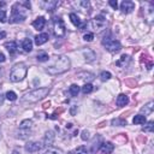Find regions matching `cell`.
I'll return each instance as SVG.
<instances>
[{
    "label": "cell",
    "instance_id": "6da1fadb",
    "mask_svg": "<svg viewBox=\"0 0 154 154\" xmlns=\"http://www.w3.org/2000/svg\"><path fill=\"white\" fill-rule=\"evenodd\" d=\"M69 69H70V59L65 55H58V57H54L53 64L46 69V72H48L52 76H55V75L64 74Z\"/></svg>",
    "mask_w": 154,
    "mask_h": 154
},
{
    "label": "cell",
    "instance_id": "7a4b0ae2",
    "mask_svg": "<svg viewBox=\"0 0 154 154\" xmlns=\"http://www.w3.org/2000/svg\"><path fill=\"white\" fill-rule=\"evenodd\" d=\"M48 93H49V88H38L27 93L23 97V100L28 102H36V101L42 100L45 97H47Z\"/></svg>",
    "mask_w": 154,
    "mask_h": 154
},
{
    "label": "cell",
    "instance_id": "3957f363",
    "mask_svg": "<svg viewBox=\"0 0 154 154\" xmlns=\"http://www.w3.org/2000/svg\"><path fill=\"white\" fill-rule=\"evenodd\" d=\"M27 71H28V69H27V66H25L23 63L16 64V65L12 68L11 72H10V80H11L12 82H19V81H22V80L25 77Z\"/></svg>",
    "mask_w": 154,
    "mask_h": 154
},
{
    "label": "cell",
    "instance_id": "277c9868",
    "mask_svg": "<svg viewBox=\"0 0 154 154\" xmlns=\"http://www.w3.org/2000/svg\"><path fill=\"white\" fill-rule=\"evenodd\" d=\"M53 33L57 38H63L65 35V25L61 18L54 17L53 18Z\"/></svg>",
    "mask_w": 154,
    "mask_h": 154
},
{
    "label": "cell",
    "instance_id": "5b68a950",
    "mask_svg": "<svg viewBox=\"0 0 154 154\" xmlns=\"http://www.w3.org/2000/svg\"><path fill=\"white\" fill-rule=\"evenodd\" d=\"M102 45H104V47H105L107 51H110V52H112V53H117V52H119L120 48H122L120 42L117 41V40L111 39V38H107V39L105 38V39L102 40Z\"/></svg>",
    "mask_w": 154,
    "mask_h": 154
},
{
    "label": "cell",
    "instance_id": "8992f818",
    "mask_svg": "<svg viewBox=\"0 0 154 154\" xmlns=\"http://www.w3.org/2000/svg\"><path fill=\"white\" fill-rule=\"evenodd\" d=\"M24 19H25V13L23 12V10H18L17 9V5H15L12 7L10 22L11 23H19V22H23Z\"/></svg>",
    "mask_w": 154,
    "mask_h": 154
},
{
    "label": "cell",
    "instance_id": "52a82bcc",
    "mask_svg": "<svg viewBox=\"0 0 154 154\" xmlns=\"http://www.w3.org/2000/svg\"><path fill=\"white\" fill-rule=\"evenodd\" d=\"M91 27H93V29L97 30V32H99V30L104 29V28L106 27V18H105L102 15L97 16L93 21H91Z\"/></svg>",
    "mask_w": 154,
    "mask_h": 154
},
{
    "label": "cell",
    "instance_id": "ba28073f",
    "mask_svg": "<svg viewBox=\"0 0 154 154\" xmlns=\"http://www.w3.org/2000/svg\"><path fill=\"white\" fill-rule=\"evenodd\" d=\"M42 147H43V144H42V143H40V142H36V141H30V142H28V143L25 144L24 149H25L28 153H36V152H39Z\"/></svg>",
    "mask_w": 154,
    "mask_h": 154
},
{
    "label": "cell",
    "instance_id": "9c48e42d",
    "mask_svg": "<svg viewBox=\"0 0 154 154\" xmlns=\"http://www.w3.org/2000/svg\"><path fill=\"white\" fill-rule=\"evenodd\" d=\"M120 10L123 13H130L135 10V3L130 1V0H124L120 4Z\"/></svg>",
    "mask_w": 154,
    "mask_h": 154
},
{
    "label": "cell",
    "instance_id": "30bf717a",
    "mask_svg": "<svg viewBox=\"0 0 154 154\" xmlns=\"http://www.w3.org/2000/svg\"><path fill=\"white\" fill-rule=\"evenodd\" d=\"M48 39H49V35H48L47 33L39 34V35H36V36H35V43H36L38 46H41V45L46 43V42L48 41Z\"/></svg>",
    "mask_w": 154,
    "mask_h": 154
},
{
    "label": "cell",
    "instance_id": "8fae6325",
    "mask_svg": "<svg viewBox=\"0 0 154 154\" xmlns=\"http://www.w3.org/2000/svg\"><path fill=\"white\" fill-rule=\"evenodd\" d=\"M100 149H101V152H102V153H105V154H110V153H112V152H113V149H114V144H113V143H111V142H104V143H101Z\"/></svg>",
    "mask_w": 154,
    "mask_h": 154
},
{
    "label": "cell",
    "instance_id": "7c38bea8",
    "mask_svg": "<svg viewBox=\"0 0 154 154\" xmlns=\"http://www.w3.org/2000/svg\"><path fill=\"white\" fill-rule=\"evenodd\" d=\"M45 24H46L45 17H38V18L33 22V27H34L35 29H38V30H42L43 27H45Z\"/></svg>",
    "mask_w": 154,
    "mask_h": 154
},
{
    "label": "cell",
    "instance_id": "4fadbf2b",
    "mask_svg": "<svg viewBox=\"0 0 154 154\" xmlns=\"http://www.w3.org/2000/svg\"><path fill=\"white\" fill-rule=\"evenodd\" d=\"M116 102H117V105H118L119 107H123V106L128 105V102H129V98H128L125 94H119V95L117 97Z\"/></svg>",
    "mask_w": 154,
    "mask_h": 154
},
{
    "label": "cell",
    "instance_id": "5bb4252c",
    "mask_svg": "<svg viewBox=\"0 0 154 154\" xmlns=\"http://www.w3.org/2000/svg\"><path fill=\"white\" fill-rule=\"evenodd\" d=\"M53 141H54V134L53 131H47L46 133V136H45V141H43V146H47V147H51L53 144Z\"/></svg>",
    "mask_w": 154,
    "mask_h": 154
},
{
    "label": "cell",
    "instance_id": "9a60e30c",
    "mask_svg": "<svg viewBox=\"0 0 154 154\" xmlns=\"http://www.w3.org/2000/svg\"><path fill=\"white\" fill-rule=\"evenodd\" d=\"M22 48L25 51V52H30L33 49V41L30 39H24L22 41Z\"/></svg>",
    "mask_w": 154,
    "mask_h": 154
},
{
    "label": "cell",
    "instance_id": "2e32d148",
    "mask_svg": "<svg viewBox=\"0 0 154 154\" xmlns=\"http://www.w3.org/2000/svg\"><path fill=\"white\" fill-rule=\"evenodd\" d=\"M5 47L7 48V51L10 52V54H11V55H13V54L17 52V48H18V47H17V43H16L15 41L6 42V43H5Z\"/></svg>",
    "mask_w": 154,
    "mask_h": 154
},
{
    "label": "cell",
    "instance_id": "e0dca14e",
    "mask_svg": "<svg viewBox=\"0 0 154 154\" xmlns=\"http://www.w3.org/2000/svg\"><path fill=\"white\" fill-rule=\"evenodd\" d=\"M32 127H33V122L32 120H23L19 125V130H32Z\"/></svg>",
    "mask_w": 154,
    "mask_h": 154
},
{
    "label": "cell",
    "instance_id": "ac0fdd59",
    "mask_svg": "<svg viewBox=\"0 0 154 154\" xmlns=\"http://www.w3.org/2000/svg\"><path fill=\"white\" fill-rule=\"evenodd\" d=\"M133 123H134V124H136V125L144 124V123H146V117H144L143 114H137V116H135V117H134Z\"/></svg>",
    "mask_w": 154,
    "mask_h": 154
},
{
    "label": "cell",
    "instance_id": "d6986e66",
    "mask_svg": "<svg viewBox=\"0 0 154 154\" xmlns=\"http://www.w3.org/2000/svg\"><path fill=\"white\" fill-rule=\"evenodd\" d=\"M153 105H154V102H153V101H150V102H148L144 107H142V108H141V111L144 113V117H146L147 114H150V113L153 112V107H154Z\"/></svg>",
    "mask_w": 154,
    "mask_h": 154
},
{
    "label": "cell",
    "instance_id": "ffe728a7",
    "mask_svg": "<svg viewBox=\"0 0 154 154\" xmlns=\"http://www.w3.org/2000/svg\"><path fill=\"white\" fill-rule=\"evenodd\" d=\"M83 54H84V57H85V59H87L88 61H91V60H94V59H95V53H94L93 51H90V49L84 51V52H83Z\"/></svg>",
    "mask_w": 154,
    "mask_h": 154
},
{
    "label": "cell",
    "instance_id": "44dd1931",
    "mask_svg": "<svg viewBox=\"0 0 154 154\" xmlns=\"http://www.w3.org/2000/svg\"><path fill=\"white\" fill-rule=\"evenodd\" d=\"M70 19H71V22H72V24L75 27H80L81 25V19H80V17L76 13H70Z\"/></svg>",
    "mask_w": 154,
    "mask_h": 154
},
{
    "label": "cell",
    "instance_id": "7402d4cb",
    "mask_svg": "<svg viewBox=\"0 0 154 154\" xmlns=\"http://www.w3.org/2000/svg\"><path fill=\"white\" fill-rule=\"evenodd\" d=\"M128 61H129V55H125V54H124V55L120 57V59H119L118 61H116V65H117V66H123L124 64H127Z\"/></svg>",
    "mask_w": 154,
    "mask_h": 154
},
{
    "label": "cell",
    "instance_id": "603a6c76",
    "mask_svg": "<svg viewBox=\"0 0 154 154\" xmlns=\"http://www.w3.org/2000/svg\"><path fill=\"white\" fill-rule=\"evenodd\" d=\"M69 91H70V94H71L72 97H77L78 93H80V87H78L77 84H72V85H70Z\"/></svg>",
    "mask_w": 154,
    "mask_h": 154
},
{
    "label": "cell",
    "instance_id": "cb8c5ba5",
    "mask_svg": "<svg viewBox=\"0 0 154 154\" xmlns=\"http://www.w3.org/2000/svg\"><path fill=\"white\" fill-rule=\"evenodd\" d=\"M112 125H119V127H124V125H127V120H124V119H120V118L113 119V120H112Z\"/></svg>",
    "mask_w": 154,
    "mask_h": 154
},
{
    "label": "cell",
    "instance_id": "d4e9b609",
    "mask_svg": "<svg viewBox=\"0 0 154 154\" xmlns=\"http://www.w3.org/2000/svg\"><path fill=\"white\" fill-rule=\"evenodd\" d=\"M82 91L84 94H89V93H91L93 91V85H91L90 83H85L83 87H82Z\"/></svg>",
    "mask_w": 154,
    "mask_h": 154
},
{
    "label": "cell",
    "instance_id": "484cf974",
    "mask_svg": "<svg viewBox=\"0 0 154 154\" xmlns=\"http://www.w3.org/2000/svg\"><path fill=\"white\" fill-rule=\"evenodd\" d=\"M36 59L40 61V63H43V61H47L48 59H49V57H48V54L47 53H39L38 54V57H36Z\"/></svg>",
    "mask_w": 154,
    "mask_h": 154
},
{
    "label": "cell",
    "instance_id": "4316f807",
    "mask_svg": "<svg viewBox=\"0 0 154 154\" xmlns=\"http://www.w3.org/2000/svg\"><path fill=\"white\" fill-rule=\"evenodd\" d=\"M45 154H63V150L59 149V148H53V147H49Z\"/></svg>",
    "mask_w": 154,
    "mask_h": 154
},
{
    "label": "cell",
    "instance_id": "83f0119b",
    "mask_svg": "<svg viewBox=\"0 0 154 154\" xmlns=\"http://www.w3.org/2000/svg\"><path fill=\"white\" fill-rule=\"evenodd\" d=\"M153 124H154V123H153L152 120L148 122L147 124L142 128V131H144V133H152V131H153Z\"/></svg>",
    "mask_w": 154,
    "mask_h": 154
},
{
    "label": "cell",
    "instance_id": "f1b7e54d",
    "mask_svg": "<svg viewBox=\"0 0 154 154\" xmlns=\"http://www.w3.org/2000/svg\"><path fill=\"white\" fill-rule=\"evenodd\" d=\"M75 153L76 154H88V149H87L85 146H80V147L76 148Z\"/></svg>",
    "mask_w": 154,
    "mask_h": 154
},
{
    "label": "cell",
    "instance_id": "f546056e",
    "mask_svg": "<svg viewBox=\"0 0 154 154\" xmlns=\"http://www.w3.org/2000/svg\"><path fill=\"white\" fill-rule=\"evenodd\" d=\"M6 99L7 100H10V101H15L16 99H17V95H16V93H15V91H7V93H6Z\"/></svg>",
    "mask_w": 154,
    "mask_h": 154
},
{
    "label": "cell",
    "instance_id": "4dcf8cb0",
    "mask_svg": "<svg viewBox=\"0 0 154 154\" xmlns=\"http://www.w3.org/2000/svg\"><path fill=\"white\" fill-rule=\"evenodd\" d=\"M111 74L108 72V71H102L101 74H100V78H101V81H108L110 78H111Z\"/></svg>",
    "mask_w": 154,
    "mask_h": 154
},
{
    "label": "cell",
    "instance_id": "1f68e13d",
    "mask_svg": "<svg viewBox=\"0 0 154 154\" xmlns=\"http://www.w3.org/2000/svg\"><path fill=\"white\" fill-rule=\"evenodd\" d=\"M6 19H7V17H6V11H5V10H0V22L5 23Z\"/></svg>",
    "mask_w": 154,
    "mask_h": 154
},
{
    "label": "cell",
    "instance_id": "d6a6232c",
    "mask_svg": "<svg viewBox=\"0 0 154 154\" xmlns=\"http://www.w3.org/2000/svg\"><path fill=\"white\" fill-rule=\"evenodd\" d=\"M81 139H82L83 141L89 140V131H88V130H83V131H82V135H81Z\"/></svg>",
    "mask_w": 154,
    "mask_h": 154
},
{
    "label": "cell",
    "instance_id": "836d02e7",
    "mask_svg": "<svg viewBox=\"0 0 154 154\" xmlns=\"http://www.w3.org/2000/svg\"><path fill=\"white\" fill-rule=\"evenodd\" d=\"M83 39H84L85 41L90 42V41H93V39H94V35L91 34V33H88V34H85V35L83 36Z\"/></svg>",
    "mask_w": 154,
    "mask_h": 154
},
{
    "label": "cell",
    "instance_id": "e575fe53",
    "mask_svg": "<svg viewBox=\"0 0 154 154\" xmlns=\"http://www.w3.org/2000/svg\"><path fill=\"white\" fill-rule=\"evenodd\" d=\"M108 4L114 9V10H117V7H118V4H117V1H116V0H110V1H108Z\"/></svg>",
    "mask_w": 154,
    "mask_h": 154
},
{
    "label": "cell",
    "instance_id": "d590c367",
    "mask_svg": "<svg viewBox=\"0 0 154 154\" xmlns=\"http://www.w3.org/2000/svg\"><path fill=\"white\" fill-rule=\"evenodd\" d=\"M5 60H6V58H5V54L0 52V63H4Z\"/></svg>",
    "mask_w": 154,
    "mask_h": 154
},
{
    "label": "cell",
    "instance_id": "8d00e7d4",
    "mask_svg": "<svg viewBox=\"0 0 154 154\" xmlns=\"http://www.w3.org/2000/svg\"><path fill=\"white\" fill-rule=\"evenodd\" d=\"M76 110H77V106H72V107H71V110H70V113H71L72 116H75V113H76Z\"/></svg>",
    "mask_w": 154,
    "mask_h": 154
},
{
    "label": "cell",
    "instance_id": "74e56055",
    "mask_svg": "<svg viewBox=\"0 0 154 154\" xmlns=\"http://www.w3.org/2000/svg\"><path fill=\"white\" fill-rule=\"evenodd\" d=\"M5 36H6V33H5V32H1V33H0V40L4 39Z\"/></svg>",
    "mask_w": 154,
    "mask_h": 154
},
{
    "label": "cell",
    "instance_id": "f35d334b",
    "mask_svg": "<svg viewBox=\"0 0 154 154\" xmlns=\"http://www.w3.org/2000/svg\"><path fill=\"white\" fill-rule=\"evenodd\" d=\"M4 102V95L1 94V93H0V105H1Z\"/></svg>",
    "mask_w": 154,
    "mask_h": 154
},
{
    "label": "cell",
    "instance_id": "ab89813d",
    "mask_svg": "<svg viewBox=\"0 0 154 154\" xmlns=\"http://www.w3.org/2000/svg\"><path fill=\"white\" fill-rule=\"evenodd\" d=\"M12 154H21V153H19L18 150H13V152H12Z\"/></svg>",
    "mask_w": 154,
    "mask_h": 154
},
{
    "label": "cell",
    "instance_id": "60d3db41",
    "mask_svg": "<svg viewBox=\"0 0 154 154\" xmlns=\"http://www.w3.org/2000/svg\"><path fill=\"white\" fill-rule=\"evenodd\" d=\"M69 154H74V153H72V152H70V153H69Z\"/></svg>",
    "mask_w": 154,
    "mask_h": 154
}]
</instances>
